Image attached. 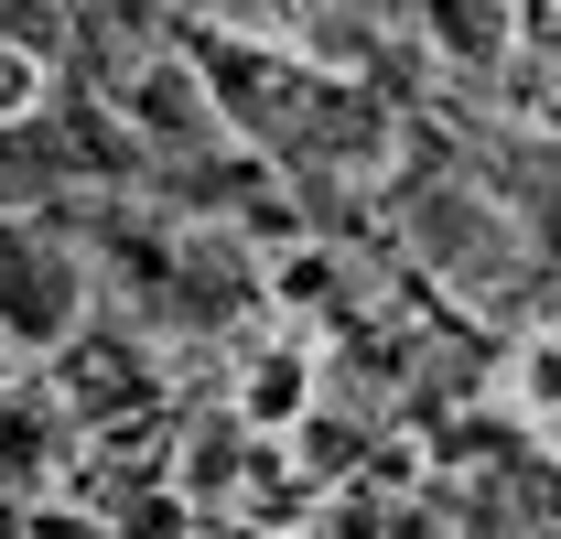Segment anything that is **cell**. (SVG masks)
Instances as JSON below:
<instances>
[{
  "instance_id": "1",
  "label": "cell",
  "mask_w": 561,
  "mask_h": 539,
  "mask_svg": "<svg viewBox=\"0 0 561 539\" xmlns=\"http://www.w3.org/2000/svg\"><path fill=\"white\" fill-rule=\"evenodd\" d=\"M33 108V55H0V119Z\"/></svg>"
}]
</instances>
